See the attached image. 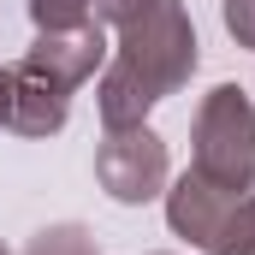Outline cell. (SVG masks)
Segmentation results:
<instances>
[{"mask_svg":"<svg viewBox=\"0 0 255 255\" xmlns=\"http://www.w3.org/2000/svg\"><path fill=\"white\" fill-rule=\"evenodd\" d=\"M196 24L184 0H148L136 18L119 24V42H113V60L101 71V89H95V107H101V125L107 130H130L148 125V113L184 89L196 71Z\"/></svg>","mask_w":255,"mask_h":255,"instance_id":"obj_1","label":"cell"},{"mask_svg":"<svg viewBox=\"0 0 255 255\" xmlns=\"http://www.w3.org/2000/svg\"><path fill=\"white\" fill-rule=\"evenodd\" d=\"M107 65V30L101 18L83 30H60V36H36V48L12 65V107H6V130L18 136H54L71 119V95Z\"/></svg>","mask_w":255,"mask_h":255,"instance_id":"obj_2","label":"cell"},{"mask_svg":"<svg viewBox=\"0 0 255 255\" xmlns=\"http://www.w3.org/2000/svg\"><path fill=\"white\" fill-rule=\"evenodd\" d=\"M196 172L226 184V190H250L255 184V101L238 89V83H220L202 95L196 107Z\"/></svg>","mask_w":255,"mask_h":255,"instance_id":"obj_3","label":"cell"},{"mask_svg":"<svg viewBox=\"0 0 255 255\" xmlns=\"http://www.w3.org/2000/svg\"><path fill=\"white\" fill-rule=\"evenodd\" d=\"M95 178H101V190L113 196V202H125V208H142V202L166 196V178H172L166 142L148 125L107 130L101 148H95Z\"/></svg>","mask_w":255,"mask_h":255,"instance_id":"obj_4","label":"cell"},{"mask_svg":"<svg viewBox=\"0 0 255 255\" xmlns=\"http://www.w3.org/2000/svg\"><path fill=\"white\" fill-rule=\"evenodd\" d=\"M244 190H226V184H214V178H202V172H184L172 190H166V226L178 232V238H190L196 250H208L214 244V232H220V220L232 214V202Z\"/></svg>","mask_w":255,"mask_h":255,"instance_id":"obj_5","label":"cell"},{"mask_svg":"<svg viewBox=\"0 0 255 255\" xmlns=\"http://www.w3.org/2000/svg\"><path fill=\"white\" fill-rule=\"evenodd\" d=\"M208 255H255V196H250V190L238 196L232 214L220 220V232H214Z\"/></svg>","mask_w":255,"mask_h":255,"instance_id":"obj_6","label":"cell"},{"mask_svg":"<svg viewBox=\"0 0 255 255\" xmlns=\"http://www.w3.org/2000/svg\"><path fill=\"white\" fill-rule=\"evenodd\" d=\"M30 24H36V36L83 30V24H95V0H30Z\"/></svg>","mask_w":255,"mask_h":255,"instance_id":"obj_7","label":"cell"},{"mask_svg":"<svg viewBox=\"0 0 255 255\" xmlns=\"http://www.w3.org/2000/svg\"><path fill=\"white\" fill-rule=\"evenodd\" d=\"M24 255H95V238L83 232V226H42L36 238H30V250Z\"/></svg>","mask_w":255,"mask_h":255,"instance_id":"obj_8","label":"cell"},{"mask_svg":"<svg viewBox=\"0 0 255 255\" xmlns=\"http://www.w3.org/2000/svg\"><path fill=\"white\" fill-rule=\"evenodd\" d=\"M226 30L238 48H255V0H226Z\"/></svg>","mask_w":255,"mask_h":255,"instance_id":"obj_9","label":"cell"},{"mask_svg":"<svg viewBox=\"0 0 255 255\" xmlns=\"http://www.w3.org/2000/svg\"><path fill=\"white\" fill-rule=\"evenodd\" d=\"M142 6H148V0H95V18H101V24H113V30H119V24H125V18H136V12H142Z\"/></svg>","mask_w":255,"mask_h":255,"instance_id":"obj_10","label":"cell"},{"mask_svg":"<svg viewBox=\"0 0 255 255\" xmlns=\"http://www.w3.org/2000/svg\"><path fill=\"white\" fill-rule=\"evenodd\" d=\"M6 107H12V65H0V125H6Z\"/></svg>","mask_w":255,"mask_h":255,"instance_id":"obj_11","label":"cell"},{"mask_svg":"<svg viewBox=\"0 0 255 255\" xmlns=\"http://www.w3.org/2000/svg\"><path fill=\"white\" fill-rule=\"evenodd\" d=\"M0 255H12V250H6V244H0Z\"/></svg>","mask_w":255,"mask_h":255,"instance_id":"obj_12","label":"cell"}]
</instances>
